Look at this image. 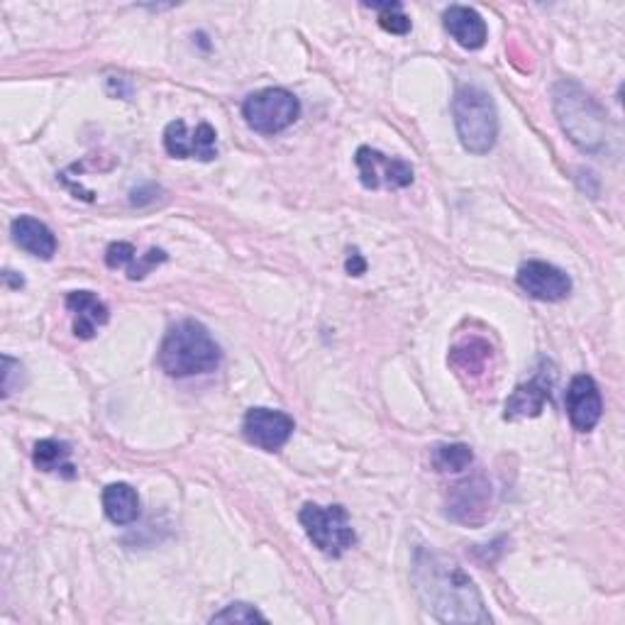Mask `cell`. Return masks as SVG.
I'll return each instance as SVG.
<instances>
[{"instance_id":"cell-1","label":"cell","mask_w":625,"mask_h":625,"mask_svg":"<svg viewBox=\"0 0 625 625\" xmlns=\"http://www.w3.org/2000/svg\"><path fill=\"white\" fill-rule=\"evenodd\" d=\"M413 581L420 601L443 623H491L484 599L469 574L435 552L418 550L413 562Z\"/></svg>"},{"instance_id":"cell-2","label":"cell","mask_w":625,"mask_h":625,"mask_svg":"<svg viewBox=\"0 0 625 625\" xmlns=\"http://www.w3.org/2000/svg\"><path fill=\"white\" fill-rule=\"evenodd\" d=\"M552 98H555L560 125L567 132V137L574 145L581 147L584 152H591V155L609 149V116L587 91L579 84H574V81H560L555 91H552Z\"/></svg>"},{"instance_id":"cell-3","label":"cell","mask_w":625,"mask_h":625,"mask_svg":"<svg viewBox=\"0 0 625 625\" xmlns=\"http://www.w3.org/2000/svg\"><path fill=\"white\" fill-rule=\"evenodd\" d=\"M223 352L213 340L206 325L196 321H181L164 337L159 350V364L169 376L208 374L220 366Z\"/></svg>"},{"instance_id":"cell-4","label":"cell","mask_w":625,"mask_h":625,"mask_svg":"<svg viewBox=\"0 0 625 625\" xmlns=\"http://www.w3.org/2000/svg\"><path fill=\"white\" fill-rule=\"evenodd\" d=\"M455 128L462 147L471 155H489L498 137V112L494 100L479 86H459L453 100Z\"/></svg>"},{"instance_id":"cell-5","label":"cell","mask_w":625,"mask_h":625,"mask_svg":"<svg viewBox=\"0 0 625 625\" xmlns=\"http://www.w3.org/2000/svg\"><path fill=\"white\" fill-rule=\"evenodd\" d=\"M305 536L311 538L313 545L327 557H340L350 550L357 536L350 522V516L342 506H317L305 504L299 514Z\"/></svg>"},{"instance_id":"cell-6","label":"cell","mask_w":625,"mask_h":625,"mask_svg":"<svg viewBox=\"0 0 625 625\" xmlns=\"http://www.w3.org/2000/svg\"><path fill=\"white\" fill-rule=\"evenodd\" d=\"M242 116L260 135H276V132L291 128L299 120L301 104L291 91L264 88L244 100Z\"/></svg>"},{"instance_id":"cell-7","label":"cell","mask_w":625,"mask_h":625,"mask_svg":"<svg viewBox=\"0 0 625 625\" xmlns=\"http://www.w3.org/2000/svg\"><path fill=\"white\" fill-rule=\"evenodd\" d=\"M357 169L364 189H406L413 183V167L404 159L382 155L378 149L360 147L357 149Z\"/></svg>"},{"instance_id":"cell-8","label":"cell","mask_w":625,"mask_h":625,"mask_svg":"<svg viewBox=\"0 0 625 625\" xmlns=\"http://www.w3.org/2000/svg\"><path fill=\"white\" fill-rule=\"evenodd\" d=\"M164 147L177 159L213 161L218 157V135L208 122H201V125L189 130L183 120H171L164 130Z\"/></svg>"},{"instance_id":"cell-9","label":"cell","mask_w":625,"mask_h":625,"mask_svg":"<svg viewBox=\"0 0 625 625\" xmlns=\"http://www.w3.org/2000/svg\"><path fill=\"white\" fill-rule=\"evenodd\" d=\"M296 430L293 418L284 411H272V408H252L244 416L242 433L254 447L264 453H279L289 443Z\"/></svg>"},{"instance_id":"cell-10","label":"cell","mask_w":625,"mask_h":625,"mask_svg":"<svg viewBox=\"0 0 625 625\" xmlns=\"http://www.w3.org/2000/svg\"><path fill=\"white\" fill-rule=\"evenodd\" d=\"M516 281L520 289L530 296V299L545 301V303L565 301L572 293L569 274L562 272L555 264L538 262V260L520 264Z\"/></svg>"},{"instance_id":"cell-11","label":"cell","mask_w":625,"mask_h":625,"mask_svg":"<svg viewBox=\"0 0 625 625\" xmlns=\"http://www.w3.org/2000/svg\"><path fill=\"white\" fill-rule=\"evenodd\" d=\"M552 384H555V372L552 364L542 362V366L536 372V376L526 384H518L516 392L508 396L506 401V420H520V418H536L542 413L545 404H550Z\"/></svg>"},{"instance_id":"cell-12","label":"cell","mask_w":625,"mask_h":625,"mask_svg":"<svg viewBox=\"0 0 625 625\" xmlns=\"http://www.w3.org/2000/svg\"><path fill=\"white\" fill-rule=\"evenodd\" d=\"M567 416L574 430L579 433H589V430L597 428L603 413V401L597 382L589 374H577L572 378V384L567 388L565 396Z\"/></svg>"},{"instance_id":"cell-13","label":"cell","mask_w":625,"mask_h":625,"mask_svg":"<svg viewBox=\"0 0 625 625\" xmlns=\"http://www.w3.org/2000/svg\"><path fill=\"white\" fill-rule=\"evenodd\" d=\"M445 29L453 35L455 43L465 49H481L486 45L489 27L474 8L449 5L443 15Z\"/></svg>"},{"instance_id":"cell-14","label":"cell","mask_w":625,"mask_h":625,"mask_svg":"<svg viewBox=\"0 0 625 625\" xmlns=\"http://www.w3.org/2000/svg\"><path fill=\"white\" fill-rule=\"evenodd\" d=\"M67 309L74 315V333L81 340L96 337L100 325L108 323V305L91 291H71L67 296Z\"/></svg>"},{"instance_id":"cell-15","label":"cell","mask_w":625,"mask_h":625,"mask_svg":"<svg viewBox=\"0 0 625 625\" xmlns=\"http://www.w3.org/2000/svg\"><path fill=\"white\" fill-rule=\"evenodd\" d=\"M10 230H13V240L25 252L33 254V257H39V260H52L55 257L57 238L43 220L29 218V215H20L17 220H13V228Z\"/></svg>"},{"instance_id":"cell-16","label":"cell","mask_w":625,"mask_h":625,"mask_svg":"<svg viewBox=\"0 0 625 625\" xmlns=\"http://www.w3.org/2000/svg\"><path fill=\"white\" fill-rule=\"evenodd\" d=\"M104 510L116 526H130L140 518V496L125 481L104 489Z\"/></svg>"},{"instance_id":"cell-17","label":"cell","mask_w":625,"mask_h":625,"mask_svg":"<svg viewBox=\"0 0 625 625\" xmlns=\"http://www.w3.org/2000/svg\"><path fill=\"white\" fill-rule=\"evenodd\" d=\"M71 457V447L67 443H59V440H39L35 445V467L43 469V471H61L67 479H74L76 471L74 465L69 462Z\"/></svg>"},{"instance_id":"cell-18","label":"cell","mask_w":625,"mask_h":625,"mask_svg":"<svg viewBox=\"0 0 625 625\" xmlns=\"http://www.w3.org/2000/svg\"><path fill=\"white\" fill-rule=\"evenodd\" d=\"M374 13H378V25L392 35H406L411 33V17L404 13L401 3H366Z\"/></svg>"},{"instance_id":"cell-19","label":"cell","mask_w":625,"mask_h":625,"mask_svg":"<svg viewBox=\"0 0 625 625\" xmlns=\"http://www.w3.org/2000/svg\"><path fill=\"white\" fill-rule=\"evenodd\" d=\"M474 453L469 445H440L433 453V465L440 471H462L471 465Z\"/></svg>"},{"instance_id":"cell-20","label":"cell","mask_w":625,"mask_h":625,"mask_svg":"<svg viewBox=\"0 0 625 625\" xmlns=\"http://www.w3.org/2000/svg\"><path fill=\"white\" fill-rule=\"evenodd\" d=\"M211 623H266V616L250 603H230V606L215 613Z\"/></svg>"},{"instance_id":"cell-21","label":"cell","mask_w":625,"mask_h":625,"mask_svg":"<svg viewBox=\"0 0 625 625\" xmlns=\"http://www.w3.org/2000/svg\"><path fill=\"white\" fill-rule=\"evenodd\" d=\"M161 262H167V252L164 250H149L147 254H137V260L128 266V276L132 281L145 279V276Z\"/></svg>"},{"instance_id":"cell-22","label":"cell","mask_w":625,"mask_h":625,"mask_svg":"<svg viewBox=\"0 0 625 625\" xmlns=\"http://www.w3.org/2000/svg\"><path fill=\"white\" fill-rule=\"evenodd\" d=\"M137 260L135 244L130 242H112L106 252V264L110 269H128V266Z\"/></svg>"},{"instance_id":"cell-23","label":"cell","mask_w":625,"mask_h":625,"mask_svg":"<svg viewBox=\"0 0 625 625\" xmlns=\"http://www.w3.org/2000/svg\"><path fill=\"white\" fill-rule=\"evenodd\" d=\"M20 378H23V366L15 362L13 357H3V398H10V394L20 388Z\"/></svg>"},{"instance_id":"cell-24","label":"cell","mask_w":625,"mask_h":625,"mask_svg":"<svg viewBox=\"0 0 625 625\" xmlns=\"http://www.w3.org/2000/svg\"><path fill=\"white\" fill-rule=\"evenodd\" d=\"M347 272H350L352 276H362L364 272H366V262H364V257L360 252H350V257H347Z\"/></svg>"},{"instance_id":"cell-25","label":"cell","mask_w":625,"mask_h":625,"mask_svg":"<svg viewBox=\"0 0 625 625\" xmlns=\"http://www.w3.org/2000/svg\"><path fill=\"white\" fill-rule=\"evenodd\" d=\"M3 279H5L8 284H13V286H17V289H20V286H23V284H25L23 279H20V281H15V279H13V272H5V274H3Z\"/></svg>"}]
</instances>
